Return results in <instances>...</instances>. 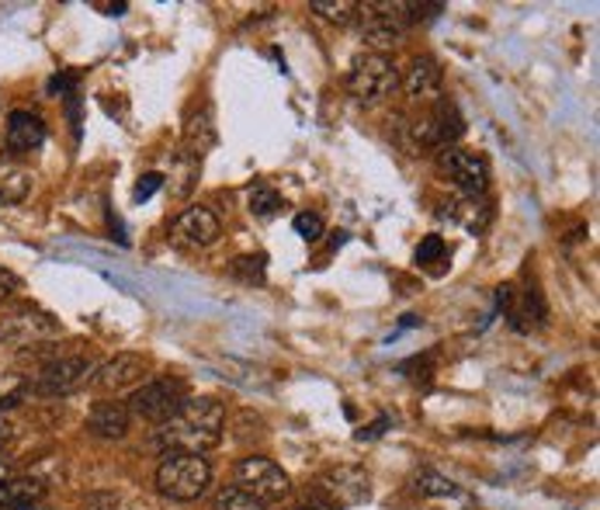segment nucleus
<instances>
[{
	"label": "nucleus",
	"mask_w": 600,
	"mask_h": 510,
	"mask_svg": "<svg viewBox=\"0 0 600 510\" xmlns=\"http://www.w3.org/2000/svg\"><path fill=\"white\" fill-rule=\"evenodd\" d=\"M226 428V410L212 396H198V400H184V407L170 417L167 423L153 431V444L163 451H188V456H206L209 448L222 441Z\"/></svg>",
	"instance_id": "nucleus-1"
},
{
	"label": "nucleus",
	"mask_w": 600,
	"mask_h": 510,
	"mask_svg": "<svg viewBox=\"0 0 600 510\" xmlns=\"http://www.w3.org/2000/svg\"><path fill=\"white\" fill-rule=\"evenodd\" d=\"M212 487V466L206 456H188V451H167L157 466V490L174 503H191L206 497Z\"/></svg>",
	"instance_id": "nucleus-2"
},
{
	"label": "nucleus",
	"mask_w": 600,
	"mask_h": 510,
	"mask_svg": "<svg viewBox=\"0 0 600 510\" xmlns=\"http://www.w3.org/2000/svg\"><path fill=\"white\" fill-rule=\"evenodd\" d=\"M358 32H361V42L371 46L376 52L386 56V49L399 46L410 28V18H407V4H358Z\"/></svg>",
	"instance_id": "nucleus-3"
},
{
	"label": "nucleus",
	"mask_w": 600,
	"mask_h": 510,
	"mask_svg": "<svg viewBox=\"0 0 600 510\" xmlns=\"http://www.w3.org/2000/svg\"><path fill=\"white\" fill-rule=\"evenodd\" d=\"M188 400V392H184V382L181 379H150V382H142L132 396H129V413L139 417V420H147V423H167L170 417H174Z\"/></svg>",
	"instance_id": "nucleus-4"
},
{
	"label": "nucleus",
	"mask_w": 600,
	"mask_h": 510,
	"mask_svg": "<svg viewBox=\"0 0 600 510\" xmlns=\"http://www.w3.org/2000/svg\"><path fill=\"white\" fill-rule=\"evenodd\" d=\"M396 88H399V70L382 52L358 56V60L351 63V70H348V91L364 104H376V101L389 98Z\"/></svg>",
	"instance_id": "nucleus-5"
},
{
	"label": "nucleus",
	"mask_w": 600,
	"mask_h": 510,
	"mask_svg": "<svg viewBox=\"0 0 600 510\" xmlns=\"http://www.w3.org/2000/svg\"><path fill=\"white\" fill-rule=\"evenodd\" d=\"M63 323L52 313L39 306H21L14 313H8L0 320V344L4 348H32V344H46V340L60 337Z\"/></svg>",
	"instance_id": "nucleus-6"
},
{
	"label": "nucleus",
	"mask_w": 600,
	"mask_h": 510,
	"mask_svg": "<svg viewBox=\"0 0 600 510\" xmlns=\"http://www.w3.org/2000/svg\"><path fill=\"white\" fill-rule=\"evenodd\" d=\"M410 132H413L417 143L427 147V150H438V147L448 150L451 143H459V139H462L466 122H462L459 104L448 101V98H438L431 104V111H423L420 119H413Z\"/></svg>",
	"instance_id": "nucleus-7"
},
{
	"label": "nucleus",
	"mask_w": 600,
	"mask_h": 510,
	"mask_svg": "<svg viewBox=\"0 0 600 510\" xmlns=\"http://www.w3.org/2000/svg\"><path fill=\"white\" fill-rule=\"evenodd\" d=\"M98 372V361L88 354H70V358H56L49 361L42 372L32 382L36 396H70L77 389H83Z\"/></svg>",
	"instance_id": "nucleus-8"
},
{
	"label": "nucleus",
	"mask_w": 600,
	"mask_h": 510,
	"mask_svg": "<svg viewBox=\"0 0 600 510\" xmlns=\"http://www.w3.org/2000/svg\"><path fill=\"white\" fill-rule=\"evenodd\" d=\"M237 487H243L257 500L271 503V500H281L292 493V479L278 462H271L264 456H247L237 462Z\"/></svg>",
	"instance_id": "nucleus-9"
},
{
	"label": "nucleus",
	"mask_w": 600,
	"mask_h": 510,
	"mask_svg": "<svg viewBox=\"0 0 600 510\" xmlns=\"http://www.w3.org/2000/svg\"><path fill=\"white\" fill-rule=\"evenodd\" d=\"M219 237H222V226H219L216 212L206 206H188L184 212L174 216V222H170V240L184 250H206Z\"/></svg>",
	"instance_id": "nucleus-10"
},
{
	"label": "nucleus",
	"mask_w": 600,
	"mask_h": 510,
	"mask_svg": "<svg viewBox=\"0 0 600 510\" xmlns=\"http://www.w3.org/2000/svg\"><path fill=\"white\" fill-rule=\"evenodd\" d=\"M441 170L466 194H486V188H490V163H486V157H479L472 150L448 147L441 153Z\"/></svg>",
	"instance_id": "nucleus-11"
},
{
	"label": "nucleus",
	"mask_w": 600,
	"mask_h": 510,
	"mask_svg": "<svg viewBox=\"0 0 600 510\" xmlns=\"http://www.w3.org/2000/svg\"><path fill=\"white\" fill-rule=\"evenodd\" d=\"M312 490H320L337 510L340 507H358V503L368 500V476L361 469H354V466H337V469H327Z\"/></svg>",
	"instance_id": "nucleus-12"
},
{
	"label": "nucleus",
	"mask_w": 600,
	"mask_h": 510,
	"mask_svg": "<svg viewBox=\"0 0 600 510\" xmlns=\"http://www.w3.org/2000/svg\"><path fill=\"white\" fill-rule=\"evenodd\" d=\"M497 306L507 309V320L513 330H531L538 323H546V302H541L538 292H518L513 286H500Z\"/></svg>",
	"instance_id": "nucleus-13"
},
{
	"label": "nucleus",
	"mask_w": 600,
	"mask_h": 510,
	"mask_svg": "<svg viewBox=\"0 0 600 510\" xmlns=\"http://www.w3.org/2000/svg\"><path fill=\"white\" fill-rule=\"evenodd\" d=\"M403 91L413 98V101H434V98H441V83H444V70H441V63L434 60V56H413L410 60V67H407V73H403Z\"/></svg>",
	"instance_id": "nucleus-14"
},
{
	"label": "nucleus",
	"mask_w": 600,
	"mask_h": 510,
	"mask_svg": "<svg viewBox=\"0 0 600 510\" xmlns=\"http://www.w3.org/2000/svg\"><path fill=\"white\" fill-rule=\"evenodd\" d=\"M142 376H147V358H139V354H116L111 361L98 364V372H94V389L101 392H122L136 382H142Z\"/></svg>",
	"instance_id": "nucleus-15"
},
{
	"label": "nucleus",
	"mask_w": 600,
	"mask_h": 510,
	"mask_svg": "<svg viewBox=\"0 0 600 510\" xmlns=\"http://www.w3.org/2000/svg\"><path fill=\"white\" fill-rule=\"evenodd\" d=\"M129 423H132V413L126 403L119 400H101L91 407L88 413V434L91 438H101V441H122L129 434Z\"/></svg>",
	"instance_id": "nucleus-16"
},
{
	"label": "nucleus",
	"mask_w": 600,
	"mask_h": 510,
	"mask_svg": "<svg viewBox=\"0 0 600 510\" xmlns=\"http://www.w3.org/2000/svg\"><path fill=\"white\" fill-rule=\"evenodd\" d=\"M42 143H46V122L32 116V111H11L8 129H4V147L14 157H24V153H36Z\"/></svg>",
	"instance_id": "nucleus-17"
},
{
	"label": "nucleus",
	"mask_w": 600,
	"mask_h": 510,
	"mask_svg": "<svg viewBox=\"0 0 600 510\" xmlns=\"http://www.w3.org/2000/svg\"><path fill=\"white\" fill-rule=\"evenodd\" d=\"M444 216H451L459 226H466L469 233H482L486 226L493 222V206L486 202L482 194H466V198H459V202H451Z\"/></svg>",
	"instance_id": "nucleus-18"
},
{
	"label": "nucleus",
	"mask_w": 600,
	"mask_h": 510,
	"mask_svg": "<svg viewBox=\"0 0 600 510\" xmlns=\"http://www.w3.org/2000/svg\"><path fill=\"white\" fill-rule=\"evenodd\" d=\"M46 500V483L32 476H11L0 483V510L24 507V503H39Z\"/></svg>",
	"instance_id": "nucleus-19"
},
{
	"label": "nucleus",
	"mask_w": 600,
	"mask_h": 510,
	"mask_svg": "<svg viewBox=\"0 0 600 510\" xmlns=\"http://www.w3.org/2000/svg\"><path fill=\"white\" fill-rule=\"evenodd\" d=\"M216 147V119H212V108H202L198 116L188 122V132H184V153L202 160L209 150Z\"/></svg>",
	"instance_id": "nucleus-20"
},
{
	"label": "nucleus",
	"mask_w": 600,
	"mask_h": 510,
	"mask_svg": "<svg viewBox=\"0 0 600 510\" xmlns=\"http://www.w3.org/2000/svg\"><path fill=\"white\" fill-rule=\"evenodd\" d=\"M32 191V174L28 170H4L0 174V206H21Z\"/></svg>",
	"instance_id": "nucleus-21"
},
{
	"label": "nucleus",
	"mask_w": 600,
	"mask_h": 510,
	"mask_svg": "<svg viewBox=\"0 0 600 510\" xmlns=\"http://www.w3.org/2000/svg\"><path fill=\"white\" fill-rule=\"evenodd\" d=\"M312 14L330 24H351L358 18V4L354 0H312Z\"/></svg>",
	"instance_id": "nucleus-22"
},
{
	"label": "nucleus",
	"mask_w": 600,
	"mask_h": 510,
	"mask_svg": "<svg viewBox=\"0 0 600 510\" xmlns=\"http://www.w3.org/2000/svg\"><path fill=\"white\" fill-rule=\"evenodd\" d=\"M216 510H268V503L257 500L253 493H247L243 487H226L216 497Z\"/></svg>",
	"instance_id": "nucleus-23"
},
{
	"label": "nucleus",
	"mask_w": 600,
	"mask_h": 510,
	"mask_svg": "<svg viewBox=\"0 0 600 510\" xmlns=\"http://www.w3.org/2000/svg\"><path fill=\"white\" fill-rule=\"evenodd\" d=\"M233 278H240L243 286H264V253H247V258H237Z\"/></svg>",
	"instance_id": "nucleus-24"
},
{
	"label": "nucleus",
	"mask_w": 600,
	"mask_h": 510,
	"mask_svg": "<svg viewBox=\"0 0 600 510\" xmlns=\"http://www.w3.org/2000/svg\"><path fill=\"white\" fill-rule=\"evenodd\" d=\"M417 493L420 497H459V487H454L451 479L427 469V472L417 476Z\"/></svg>",
	"instance_id": "nucleus-25"
},
{
	"label": "nucleus",
	"mask_w": 600,
	"mask_h": 510,
	"mask_svg": "<svg viewBox=\"0 0 600 510\" xmlns=\"http://www.w3.org/2000/svg\"><path fill=\"white\" fill-rule=\"evenodd\" d=\"M278 209H281V194H278L274 188H268V184L250 188V212H253V216L271 219Z\"/></svg>",
	"instance_id": "nucleus-26"
},
{
	"label": "nucleus",
	"mask_w": 600,
	"mask_h": 510,
	"mask_svg": "<svg viewBox=\"0 0 600 510\" xmlns=\"http://www.w3.org/2000/svg\"><path fill=\"white\" fill-rule=\"evenodd\" d=\"M198 167H202V160H194V157H188V153H181L178 157V174H174V194L178 198H184L191 188H194V178H198Z\"/></svg>",
	"instance_id": "nucleus-27"
},
{
	"label": "nucleus",
	"mask_w": 600,
	"mask_h": 510,
	"mask_svg": "<svg viewBox=\"0 0 600 510\" xmlns=\"http://www.w3.org/2000/svg\"><path fill=\"white\" fill-rule=\"evenodd\" d=\"M413 258H417V264H438V261H444V258H448L444 237H423Z\"/></svg>",
	"instance_id": "nucleus-28"
},
{
	"label": "nucleus",
	"mask_w": 600,
	"mask_h": 510,
	"mask_svg": "<svg viewBox=\"0 0 600 510\" xmlns=\"http://www.w3.org/2000/svg\"><path fill=\"white\" fill-rule=\"evenodd\" d=\"M296 233L306 240V243H317L320 237H323V219L320 216H312V212H302V216H296Z\"/></svg>",
	"instance_id": "nucleus-29"
},
{
	"label": "nucleus",
	"mask_w": 600,
	"mask_h": 510,
	"mask_svg": "<svg viewBox=\"0 0 600 510\" xmlns=\"http://www.w3.org/2000/svg\"><path fill=\"white\" fill-rule=\"evenodd\" d=\"M83 510H122V503L111 490H94L83 497Z\"/></svg>",
	"instance_id": "nucleus-30"
},
{
	"label": "nucleus",
	"mask_w": 600,
	"mask_h": 510,
	"mask_svg": "<svg viewBox=\"0 0 600 510\" xmlns=\"http://www.w3.org/2000/svg\"><path fill=\"white\" fill-rule=\"evenodd\" d=\"M163 184V174H142L139 184H136V202H147V198H153Z\"/></svg>",
	"instance_id": "nucleus-31"
},
{
	"label": "nucleus",
	"mask_w": 600,
	"mask_h": 510,
	"mask_svg": "<svg viewBox=\"0 0 600 510\" xmlns=\"http://www.w3.org/2000/svg\"><path fill=\"white\" fill-rule=\"evenodd\" d=\"M441 11H444V4H407L410 24H417V21H434Z\"/></svg>",
	"instance_id": "nucleus-32"
},
{
	"label": "nucleus",
	"mask_w": 600,
	"mask_h": 510,
	"mask_svg": "<svg viewBox=\"0 0 600 510\" xmlns=\"http://www.w3.org/2000/svg\"><path fill=\"white\" fill-rule=\"evenodd\" d=\"M431 364H434V354H427V358H410L403 368H399V372H417L413 379H417V382H420V379L427 382V379H431Z\"/></svg>",
	"instance_id": "nucleus-33"
},
{
	"label": "nucleus",
	"mask_w": 600,
	"mask_h": 510,
	"mask_svg": "<svg viewBox=\"0 0 600 510\" xmlns=\"http://www.w3.org/2000/svg\"><path fill=\"white\" fill-rule=\"evenodd\" d=\"M296 510H337V507H333V503H330V500H327V497H323L320 490H309V493L302 497V503H299Z\"/></svg>",
	"instance_id": "nucleus-34"
},
{
	"label": "nucleus",
	"mask_w": 600,
	"mask_h": 510,
	"mask_svg": "<svg viewBox=\"0 0 600 510\" xmlns=\"http://www.w3.org/2000/svg\"><path fill=\"white\" fill-rule=\"evenodd\" d=\"M8 407H14V400H8V403H0V451H4V444L11 441V434H14V428H11V420H8Z\"/></svg>",
	"instance_id": "nucleus-35"
},
{
	"label": "nucleus",
	"mask_w": 600,
	"mask_h": 510,
	"mask_svg": "<svg viewBox=\"0 0 600 510\" xmlns=\"http://www.w3.org/2000/svg\"><path fill=\"white\" fill-rule=\"evenodd\" d=\"M389 423H392L389 417H379V420L371 423V428H364L358 438H361V441H376V438H382V434H386V428H389Z\"/></svg>",
	"instance_id": "nucleus-36"
},
{
	"label": "nucleus",
	"mask_w": 600,
	"mask_h": 510,
	"mask_svg": "<svg viewBox=\"0 0 600 510\" xmlns=\"http://www.w3.org/2000/svg\"><path fill=\"white\" fill-rule=\"evenodd\" d=\"M18 289V278L11 274V271H4V268H0V302H4L11 292Z\"/></svg>",
	"instance_id": "nucleus-37"
},
{
	"label": "nucleus",
	"mask_w": 600,
	"mask_h": 510,
	"mask_svg": "<svg viewBox=\"0 0 600 510\" xmlns=\"http://www.w3.org/2000/svg\"><path fill=\"white\" fill-rule=\"evenodd\" d=\"M11 476H14V462L0 456V483H4V479H11Z\"/></svg>",
	"instance_id": "nucleus-38"
},
{
	"label": "nucleus",
	"mask_w": 600,
	"mask_h": 510,
	"mask_svg": "<svg viewBox=\"0 0 600 510\" xmlns=\"http://www.w3.org/2000/svg\"><path fill=\"white\" fill-rule=\"evenodd\" d=\"M67 88H73L70 77H52V83H49V91H67Z\"/></svg>",
	"instance_id": "nucleus-39"
},
{
	"label": "nucleus",
	"mask_w": 600,
	"mask_h": 510,
	"mask_svg": "<svg viewBox=\"0 0 600 510\" xmlns=\"http://www.w3.org/2000/svg\"><path fill=\"white\" fill-rule=\"evenodd\" d=\"M101 11H108L111 18H119V14H126V4H108V8H101Z\"/></svg>",
	"instance_id": "nucleus-40"
},
{
	"label": "nucleus",
	"mask_w": 600,
	"mask_h": 510,
	"mask_svg": "<svg viewBox=\"0 0 600 510\" xmlns=\"http://www.w3.org/2000/svg\"><path fill=\"white\" fill-rule=\"evenodd\" d=\"M11 510H52V507H46V503L39 500V503H24V507H11Z\"/></svg>",
	"instance_id": "nucleus-41"
}]
</instances>
